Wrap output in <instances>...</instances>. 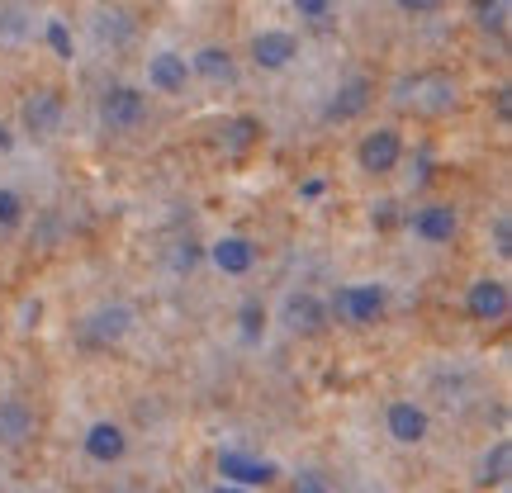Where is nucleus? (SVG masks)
<instances>
[{
	"label": "nucleus",
	"mask_w": 512,
	"mask_h": 493,
	"mask_svg": "<svg viewBox=\"0 0 512 493\" xmlns=\"http://www.w3.org/2000/svg\"><path fill=\"white\" fill-rule=\"evenodd\" d=\"M332 313L351 328H370L384 318V285H342L332 299Z\"/></svg>",
	"instance_id": "f257e3e1"
},
{
	"label": "nucleus",
	"mask_w": 512,
	"mask_h": 493,
	"mask_svg": "<svg viewBox=\"0 0 512 493\" xmlns=\"http://www.w3.org/2000/svg\"><path fill=\"white\" fill-rule=\"evenodd\" d=\"M512 309V294H508V280H494V275H484L475 280L470 290H465V313L475 318V323H503Z\"/></svg>",
	"instance_id": "f03ea898"
},
{
	"label": "nucleus",
	"mask_w": 512,
	"mask_h": 493,
	"mask_svg": "<svg viewBox=\"0 0 512 493\" xmlns=\"http://www.w3.org/2000/svg\"><path fill=\"white\" fill-rule=\"evenodd\" d=\"M399 157H403L399 128H375V133H366L361 147H356V162H361V171H370V176H389V171L399 166Z\"/></svg>",
	"instance_id": "7ed1b4c3"
},
{
	"label": "nucleus",
	"mask_w": 512,
	"mask_h": 493,
	"mask_svg": "<svg viewBox=\"0 0 512 493\" xmlns=\"http://www.w3.org/2000/svg\"><path fill=\"white\" fill-rule=\"evenodd\" d=\"M384 427H389V437L399 441V446H422L427 432H432V418H427V408H418L413 399H394L389 413H384Z\"/></svg>",
	"instance_id": "20e7f679"
},
{
	"label": "nucleus",
	"mask_w": 512,
	"mask_h": 493,
	"mask_svg": "<svg viewBox=\"0 0 512 493\" xmlns=\"http://www.w3.org/2000/svg\"><path fill=\"white\" fill-rule=\"evenodd\" d=\"M147 114V95L138 86H110L100 100V119L105 128H138Z\"/></svg>",
	"instance_id": "39448f33"
},
{
	"label": "nucleus",
	"mask_w": 512,
	"mask_h": 493,
	"mask_svg": "<svg viewBox=\"0 0 512 493\" xmlns=\"http://www.w3.org/2000/svg\"><path fill=\"white\" fill-rule=\"evenodd\" d=\"M280 323H285L294 337H318V332L328 328V304H323L318 294H290Z\"/></svg>",
	"instance_id": "423d86ee"
},
{
	"label": "nucleus",
	"mask_w": 512,
	"mask_h": 493,
	"mask_svg": "<svg viewBox=\"0 0 512 493\" xmlns=\"http://www.w3.org/2000/svg\"><path fill=\"white\" fill-rule=\"evenodd\" d=\"M294 57H299V43H294V34H285V29H261V34L252 38V62L261 72H280V67H290Z\"/></svg>",
	"instance_id": "0eeeda50"
},
{
	"label": "nucleus",
	"mask_w": 512,
	"mask_h": 493,
	"mask_svg": "<svg viewBox=\"0 0 512 493\" xmlns=\"http://www.w3.org/2000/svg\"><path fill=\"white\" fill-rule=\"evenodd\" d=\"M81 451H86V460H95V465H114V460H124V451H128V432L119 422H91V432L81 437Z\"/></svg>",
	"instance_id": "6e6552de"
},
{
	"label": "nucleus",
	"mask_w": 512,
	"mask_h": 493,
	"mask_svg": "<svg viewBox=\"0 0 512 493\" xmlns=\"http://www.w3.org/2000/svg\"><path fill=\"white\" fill-rule=\"evenodd\" d=\"M219 475L228 484H242V489H252V484H271L280 470H275L271 460H256L247 451H219Z\"/></svg>",
	"instance_id": "1a4fd4ad"
},
{
	"label": "nucleus",
	"mask_w": 512,
	"mask_h": 493,
	"mask_svg": "<svg viewBox=\"0 0 512 493\" xmlns=\"http://www.w3.org/2000/svg\"><path fill=\"white\" fill-rule=\"evenodd\" d=\"M57 124H62V95L57 91H34L24 100V128H29V133L53 138Z\"/></svg>",
	"instance_id": "9d476101"
},
{
	"label": "nucleus",
	"mask_w": 512,
	"mask_h": 493,
	"mask_svg": "<svg viewBox=\"0 0 512 493\" xmlns=\"http://www.w3.org/2000/svg\"><path fill=\"white\" fill-rule=\"evenodd\" d=\"M128 328H133V309L124 304H110V309H95L91 323H86V337H91L95 347H114V342H124Z\"/></svg>",
	"instance_id": "9b49d317"
},
{
	"label": "nucleus",
	"mask_w": 512,
	"mask_h": 493,
	"mask_svg": "<svg viewBox=\"0 0 512 493\" xmlns=\"http://www.w3.org/2000/svg\"><path fill=\"white\" fill-rule=\"evenodd\" d=\"M456 209L451 204H427V209H418V219H413V233H418L422 242H432V247H441V242L456 238Z\"/></svg>",
	"instance_id": "f8f14e48"
},
{
	"label": "nucleus",
	"mask_w": 512,
	"mask_h": 493,
	"mask_svg": "<svg viewBox=\"0 0 512 493\" xmlns=\"http://www.w3.org/2000/svg\"><path fill=\"white\" fill-rule=\"evenodd\" d=\"M209 261H214L223 275H247L256 266V247L247 238H238V233H228V238H219L209 247Z\"/></svg>",
	"instance_id": "ddd939ff"
},
{
	"label": "nucleus",
	"mask_w": 512,
	"mask_h": 493,
	"mask_svg": "<svg viewBox=\"0 0 512 493\" xmlns=\"http://www.w3.org/2000/svg\"><path fill=\"white\" fill-rule=\"evenodd\" d=\"M366 110H370V81H366V76H351L347 86L332 95L328 119H332V124H351V119H361Z\"/></svg>",
	"instance_id": "4468645a"
},
{
	"label": "nucleus",
	"mask_w": 512,
	"mask_h": 493,
	"mask_svg": "<svg viewBox=\"0 0 512 493\" xmlns=\"http://www.w3.org/2000/svg\"><path fill=\"white\" fill-rule=\"evenodd\" d=\"M34 437V408L24 399H0V446H24Z\"/></svg>",
	"instance_id": "2eb2a0df"
},
{
	"label": "nucleus",
	"mask_w": 512,
	"mask_h": 493,
	"mask_svg": "<svg viewBox=\"0 0 512 493\" xmlns=\"http://www.w3.org/2000/svg\"><path fill=\"white\" fill-rule=\"evenodd\" d=\"M147 81L166 95H181L185 81H190V62H185L181 53H157L152 62H147Z\"/></svg>",
	"instance_id": "dca6fc26"
},
{
	"label": "nucleus",
	"mask_w": 512,
	"mask_h": 493,
	"mask_svg": "<svg viewBox=\"0 0 512 493\" xmlns=\"http://www.w3.org/2000/svg\"><path fill=\"white\" fill-rule=\"evenodd\" d=\"M261 138V119H252V114H238V119H228V124L219 128V143H223V152H247V147Z\"/></svg>",
	"instance_id": "f3484780"
},
{
	"label": "nucleus",
	"mask_w": 512,
	"mask_h": 493,
	"mask_svg": "<svg viewBox=\"0 0 512 493\" xmlns=\"http://www.w3.org/2000/svg\"><path fill=\"white\" fill-rule=\"evenodd\" d=\"M190 67H195L204 81H233V57H228V48H200Z\"/></svg>",
	"instance_id": "a211bd4d"
},
{
	"label": "nucleus",
	"mask_w": 512,
	"mask_h": 493,
	"mask_svg": "<svg viewBox=\"0 0 512 493\" xmlns=\"http://www.w3.org/2000/svg\"><path fill=\"white\" fill-rule=\"evenodd\" d=\"M508 475H512V446L508 441H494V451L479 465V484H503Z\"/></svg>",
	"instance_id": "6ab92c4d"
},
{
	"label": "nucleus",
	"mask_w": 512,
	"mask_h": 493,
	"mask_svg": "<svg viewBox=\"0 0 512 493\" xmlns=\"http://www.w3.org/2000/svg\"><path fill=\"white\" fill-rule=\"evenodd\" d=\"M475 15H479V29H484V34H498V38L508 34V0H484Z\"/></svg>",
	"instance_id": "aec40b11"
},
{
	"label": "nucleus",
	"mask_w": 512,
	"mask_h": 493,
	"mask_svg": "<svg viewBox=\"0 0 512 493\" xmlns=\"http://www.w3.org/2000/svg\"><path fill=\"white\" fill-rule=\"evenodd\" d=\"M238 323H242V337L256 342V337L266 332V304H261V299H247V304L238 309Z\"/></svg>",
	"instance_id": "412c9836"
},
{
	"label": "nucleus",
	"mask_w": 512,
	"mask_h": 493,
	"mask_svg": "<svg viewBox=\"0 0 512 493\" xmlns=\"http://www.w3.org/2000/svg\"><path fill=\"white\" fill-rule=\"evenodd\" d=\"M48 48H53L57 57H62V62H72V29H67V24H62V19H48Z\"/></svg>",
	"instance_id": "4be33fe9"
},
{
	"label": "nucleus",
	"mask_w": 512,
	"mask_h": 493,
	"mask_svg": "<svg viewBox=\"0 0 512 493\" xmlns=\"http://www.w3.org/2000/svg\"><path fill=\"white\" fill-rule=\"evenodd\" d=\"M19 223H24V200L0 185V228H19Z\"/></svg>",
	"instance_id": "5701e85b"
},
{
	"label": "nucleus",
	"mask_w": 512,
	"mask_h": 493,
	"mask_svg": "<svg viewBox=\"0 0 512 493\" xmlns=\"http://www.w3.org/2000/svg\"><path fill=\"white\" fill-rule=\"evenodd\" d=\"M200 242L195 238H185V242H176V252H171V266H176V271H195V261H200Z\"/></svg>",
	"instance_id": "b1692460"
},
{
	"label": "nucleus",
	"mask_w": 512,
	"mask_h": 493,
	"mask_svg": "<svg viewBox=\"0 0 512 493\" xmlns=\"http://www.w3.org/2000/svg\"><path fill=\"white\" fill-rule=\"evenodd\" d=\"M494 252L503 256V261L512 256V219H508V214H498V219H494Z\"/></svg>",
	"instance_id": "393cba45"
},
{
	"label": "nucleus",
	"mask_w": 512,
	"mask_h": 493,
	"mask_svg": "<svg viewBox=\"0 0 512 493\" xmlns=\"http://www.w3.org/2000/svg\"><path fill=\"white\" fill-rule=\"evenodd\" d=\"M294 493H332V484L318 470H299L294 475Z\"/></svg>",
	"instance_id": "a878e982"
},
{
	"label": "nucleus",
	"mask_w": 512,
	"mask_h": 493,
	"mask_svg": "<svg viewBox=\"0 0 512 493\" xmlns=\"http://www.w3.org/2000/svg\"><path fill=\"white\" fill-rule=\"evenodd\" d=\"M394 209H399L394 200H380V204H375V209H370V219H375V228H394V223H399V214H394Z\"/></svg>",
	"instance_id": "bb28decb"
},
{
	"label": "nucleus",
	"mask_w": 512,
	"mask_h": 493,
	"mask_svg": "<svg viewBox=\"0 0 512 493\" xmlns=\"http://www.w3.org/2000/svg\"><path fill=\"white\" fill-rule=\"evenodd\" d=\"M446 0H399V10L403 15H437Z\"/></svg>",
	"instance_id": "cd10ccee"
},
{
	"label": "nucleus",
	"mask_w": 512,
	"mask_h": 493,
	"mask_svg": "<svg viewBox=\"0 0 512 493\" xmlns=\"http://www.w3.org/2000/svg\"><path fill=\"white\" fill-rule=\"evenodd\" d=\"M294 10H299V15H309V19H318V15H328L332 10V0H294Z\"/></svg>",
	"instance_id": "c85d7f7f"
},
{
	"label": "nucleus",
	"mask_w": 512,
	"mask_h": 493,
	"mask_svg": "<svg viewBox=\"0 0 512 493\" xmlns=\"http://www.w3.org/2000/svg\"><path fill=\"white\" fill-rule=\"evenodd\" d=\"M508 86H498V91H494V110H498V119H503V124H508V114H512V100H508Z\"/></svg>",
	"instance_id": "c756f323"
},
{
	"label": "nucleus",
	"mask_w": 512,
	"mask_h": 493,
	"mask_svg": "<svg viewBox=\"0 0 512 493\" xmlns=\"http://www.w3.org/2000/svg\"><path fill=\"white\" fill-rule=\"evenodd\" d=\"M38 313H43V304H38V299H34V304H24V328H34Z\"/></svg>",
	"instance_id": "7c9ffc66"
},
{
	"label": "nucleus",
	"mask_w": 512,
	"mask_h": 493,
	"mask_svg": "<svg viewBox=\"0 0 512 493\" xmlns=\"http://www.w3.org/2000/svg\"><path fill=\"white\" fill-rule=\"evenodd\" d=\"M323 195V181H304V200H318Z\"/></svg>",
	"instance_id": "2f4dec72"
},
{
	"label": "nucleus",
	"mask_w": 512,
	"mask_h": 493,
	"mask_svg": "<svg viewBox=\"0 0 512 493\" xmlns=\"http://www.w3.org/2000/svg\"><path fill=\"white\" fill-rule=\"evenodd\" d=\"M214 493H247V489H242V484H228V479H223V484H219Z\"/></svg>",
	"instance_id": "473e14b6"
},
{
	"label": "nucleus",
	"mask_w": 512,
	"mask_h": 493,
	"mask_svg": "<svg viewBox=\"0 0 512 493\" xmlns=\"http://www.w3.org/2000/svg\"><path fill=\"white\" fill-rule=\"evenodd\" d=\"M10 143H15V138H10V128L0 124V152H5V147H10Z\"/></svg>",
	"instance_id": "72a5a7b5"
},
{
	"label": "nucleus",
	"mask_w": 512,
	"mask_h": 493,
	"mask_svg": "<svg viewBox=\"0 0 512 493\" xmlns=\"http://www.w3.org/2000/svg\"><path fill=\"white\" fill-rule=\"evenodd\" d=\"M470 5H475V10H479V5H484V0H470Z\"/></svg>",
	"instance_id": "f704fd0d"
}]
</instances>
